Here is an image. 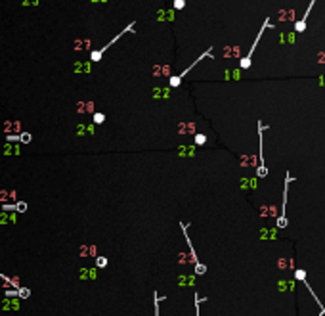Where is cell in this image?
Masks as SVG:
<instances>
[{
	"mask_svg": "<svg viewBox=\"0 0 325 316\" xmlns=\"http://www.w3.org/2000/svg\"><path fill=\"white\" fill-rule=\"evenodd\" d=\"M270 27H272V21H270V18H266L264 19V23H262V27H260V31H258L257 38H255V42H253V46H251V50H249V54L239 60V69H249V67H251V56H253V52L257 50L258 42H260V38H262V35H264V31L270 29Z\"/></svg>",
	"mask_w": 325,
	"mask_h": 316,
	"instance_id": "1",
	"label": "cell"
},
{
	"mask_svg": "<svg viewBox=\"0 0 325 316\" xmlns=\"http://www.w3.org/2000/svg\"><path fill=\"white\" fill-rule=\"evenodd\" d=\"M262 130H264V126H262V123H258V178L268 176V169H266V163H264V136H262Z\"/></svg>",
	"mask_w": 325,
	"mask_h": 316,
	"instance_id": "2",
	"label": "cell"
},
{
	"mask_svg": "<svg viewBox=\"0 0 325 316\" xmlns=\"http://www.w3.org/2000/svg\"><path fill=\"white\" fill-rule=\"evenodd\" d=\"M134 25H136V21H132V23H128V25H126V27H124V29L120 31L119 35L115 36V38H111V40H109V42H107L105 46H102L100 50H94V52L90 54V58H92V62H100V60H102V56H103V54H105V50H107L109 46H113V44H115V42H117V40H119V38H120V36H122V35H124V33H132V29H134Z\"/></svg>",
	"mask_w": 325,
	"mask_h": 316,
	"instance_id": "3",
	"label": "cell"
},
{
	"mask_svg": "<svg viewBox=\"0 0 325 316\" xmlns=\"http://www.w3.org/2000/svg\"><path fill=\"white\" fill-rule=\"evenodd\" d=\"M205 58H212V50H210V48H208V50H207V52H203V54H201V56H199V58H197V60H195V62H191V65H189V67H186V69L182 71V73H180V75H176V77H171V79H169V85H171L172 88L180 87V83H182V79H184V77H186V75H188L189 71L193 69V67H195V65H197V63H199V62H203V60H205Z\"/></svg>",
	"mask_w": 325,
	"mask_h": 316,
	"instance_id": "4",
	"label": "cell"
},
{
	"mask_svg": "<svg viewBox=\"0 0 325 316\" xmlns=\"http://www.w3.org/2000/svg\"><path fill=\"white\" fill-rule=\"evenodd\" d=\"M289 184H291V173H285V186H283V205H281V215L277 219V228H285L287 226V215H285V205H287V192H289Z\"/></svg>",
	"mask_w": 325,
	"mask_h": 316,
	"instance_id": "5",
	"label": "cell"
},
{
	"mask_svg": "<svg viewBox=\"0 0 325 316\" xmlns=\"http://www.w3.org/2000/svg\"><path fill=\"white\" fill-rule=\"evenodd\" d=\"M316 6V0H310L308 8H306V12H304V16L296 21V25H295V31L296 33H302V31H306V23H308V16L310 12H312V8Z\"/></svg>",
	"mask_w": 325,
	"mask_h": 316,
	"instance_id": "6",
	"label": "cell"
},
{
	"mask_svg": "<svg viewBox=\"0 0 325 316\" xmlns=\"http://www.w3.org/2000/svg\"><path fill=\"white\" fill-rule=\"evenodd\" d=\"M180 228H182V234H184V238H186V244L189 246V255H191V263L197 264L199 263V259H197V255H195V251H193V246H191V240H189L188 236V226L184 224V222H180Z\"/></svg>",
	"mask_w": 325,
	"mask_h": 316,
	"instance_id": "7",
	"label": "cell"
},
{
	"mask_svg": "<svg viewBox=\"0 0 325 316\" xmlns=\"http://www.w3.org/2000/svg\"><path fill=\"white\" fill-rule=\"evenodd\" d=\"M195 272H197V274H205L207 266L203 263H197V264H195Z\"/></svg>",
	"mask_w": 325,
	"mask_h": 316,
	"instance_id": "8",
	"label": "cell"
},
{
	"mask_svg": "<svg viewBox=\"0 0 325 316\" xmlns=\"http://www.w3.org/2000/svg\"><path fill=\"white\" fill-rule=\"evenodd\" d=\"M186 0H174V10H184Z\"/></svg>",
	"mask_w": 325,
	"mask_h": 316,
	"instance_id": "9",
	"label": "cell"
},
{
	"mask_svg": "<svg viewBox=\"0 0 325 316\" xmlns=\"http://www.w3.org/2000/svg\"><path fill=\"white\" fill-rule=\"evenodd\" d=\"M205 142H207V138H205V136H203V134H197V136H195V144H199V146H203Z\"/></svg>",
	"mask_w": 325,
	"mask_h": 316,
	"instance_id": "10",
	"label": "cell"
},
{
	"mask_svg": "<svg viewBox=\"0 0 325 316\" xmlns=\"http://www.w3.org/2000/svg\"><path fill=\"white\" fill-rule=\"evenodd\" d=\"M96 264H98L100 268H103V266L107 264V259H105V257H98V259H96Z\"/></svg>",
	"mask_w": 325,
	"mask_h": 316,
	"instance_id": "11",
	"label": "cell"
},
{
	"mask_svg": "<svg viewBox=\"0 0 325 316\" xmlns=\"http://www.w3.org/2000/svg\"><path fill=\"white\" fill-rule=\"evenodd\" d=\"M153 299H155V316H159V295L153 293Z\"/></svg>",
	"mask_w": 325,
	"mask_h": 316,
	"instance_id": "12",
	"label": "cell"
},
{
	"mask_svg": "<svg viewBox=\"0 0 325 316\" xmlns=\"http://www.w3.org/2000/svg\"><path fill=\"white\" fill-rule=\"evenodd\" d=\"M103 119H105V117H103L102 113H96V115H94V121H96V123H103Z\"/></svg>",
	"mask_w": 325,
	"mask_h": 316,
	"instance_id": "13",
	"label": "cell"
},
{
	"mask_svg": "<svg viewBox=\"0 0 325 316\" xmlns=\"http://www.w3.org/2000/svg\"><path fill=\"white\" fill-rule=\"evenodd\" d=\"M21 138H23V140H25V142H29V140H31V134H23Z\"/></svg>",
	"mask_w": 325,
	"mask_h": 316,
	"instance_id": "14",
	"label": "cell"
}]
</instances>
